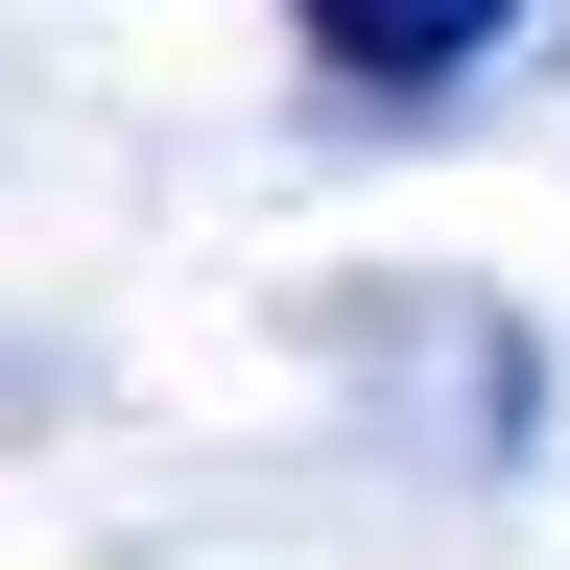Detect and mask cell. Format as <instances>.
<instances>
[{
  "instance_id": "obj_1",
  "label": "cell",
  "mask_w": 570,
  "mask_h": 570,
  "mask_svg": "<svg viewBox=\"0 0 570 570\" xmlns=\"http://www.w3.org/2000/svg\"><path fill=\"white\" fill-rule=\"evenodd\" d=\"M285 24H309L333 96H381V119H404V96H452V71H499L547 0H285Z\"/></svg>"
}]
</instances>
